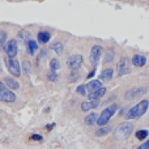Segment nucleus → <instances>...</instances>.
<instances>
[{
  "label": "nucleus",
  "instance_id": "obj_1",
  "mask_svg": "<svg viewBox=\"0 0 149 149\" xmlns=\"http://www.w3.org/2000/svg\"><path fill=\"white\" fill-rule=\"evenodd\" d=\"M148 106H149V101L148 100H143L140 101L139 103H136L135 106H132L128 111L126 113L124 118L128 120H134V119H139L140 116H143L148 110Z\"/></svg>",
  "mask_w": 149,
  "mask_h": 149
},
{
  "label": "nucleus",
  "instance_id": "obj_2",
  "mask_svg": "<svg viewBox=\"0 0 149 149\" xmlns=\"http://www.w3.org/2000/svg\"><path fill=\"white\" fill-rule=\"evenodd\" d=\"M116 110H118V105L116 103H113V105L107 106V107H105L102 111H101V114L98 115V120H97V124L100 127H105L106 124L110 122V119L113 118L114 115H115Z\"/></svg>",
  "mask_w": 149,
  "mask_h": 149
},
{
  "label": "nucleus",
  "instance_id": "obj_3",
  "mask_svg": "<svg viewBox=\"0 0 149 149\" xmlns=\"http://www.w3.org/2000/svg\"><path fill=\"white\" fill-rule=\"evenodd\" d=\"M132 131H134V124L131 122H123L114 131V136L116 140H126L132 134Z\"/></svg>",
  "mask_w": 149,
  "mask_h": 149
},
{
  "label": "nucleus",
  "instance_id": "obj_4",
  "mask_svg": "<svg viewBox=\"0 0 149 149\" xmlns=\"http://www.w3.org/2000/svg\"><path fill=\"white\" fill-rule=\"evenodd\" d=\"M4 63H5V67H7L8 72L12 74V77H20L21 76V64H20L17 58L10 59V58L5 56Z\"/></svg>",
  "mask_w": 149,
  "mask_h": 149
},
{
  "label": "nucleus",
  "instance_id": "obj_5",
  "mask_svg": "<svg viewBox=\"0 0 149 149\" xmlns=\"http://www.w3.org/2000/svg\"><path fill=\"white\" fill-rule=\"evenodd\" d=\"M0 101L4 103H12L16 101V94L8 89L1 81H0Z\"/></svg>",
  "mask_w": 149,
  "mask_h": 149
},
{
  "label": "nucleus",
  "instance_id": "obj_6",
  "mask_svg": "<svg viewBox=\"0 0 149 149\" xmlns=\"http://www.w3.org/2000/svg\"><path fill=\"white\" fill-rule=\"evenodd\" d=\"M102 46L100 45H94V46L90 49V54H89V62L92 63L93 67H97L98 63H100V59H101V55H102Z\"/></svg>",
  "mask_w": 149,
  "mask_h": 149
},
{
  "label": "nucleus",
  "instance_id": "obj_7",
  "mask_svg": "<svg viewBox=\"0 0 149 149\" xmlns=\"http://www.w3.org/2000/svg\"><path fill=\"white\" fill-rule=\"evenodd\" d=\"M4 51L7 58H10V59H15L18 54V45L16 39H9V41L5 43L4 46Z\"/></svg>",
  "mask_w": 149,
  "mask_h": 149
},
{
  "label": "nucleus",
  "instance_id": "obj_8",
  "mask_svg": "<svg viewBox=\"0 0 149 149\" xmlns=\"http://www.w3.org/2000/svg\"><path fill=\"white\" fill-rule=\"evenodd\" d=\"M145 92H147V88L145 86H135V88H132V89H130L128 92L124 94V98H126L127 101H134V100H136V98H140Z\"/></svg>",
  "mask_w": 149,
  "mask_h": 149
},
{
  "label": "nucleus",
  "instance_id": "obj_9",
  "mask_svg": "<svg viewBox=\"0 0 149 149\" xmlns=\"http://www.w3.org/2000/svg\"><path fill=\"white\" fill-rule=\"evenodd\" d=\"M67 65H68V68L72 70V71L80 70L81 65H82V55H80V54L71 55V56L68 58V60H67Z\"/></svg>",
  "mask_w": 149,
  "mask_h": 149
},
{
  "label": "nucleus",
  "instance_id": "obj_10",
  "mask_svg": "<svg viewBox=\"0 0 149 149\" xmlns=\"http://www.w3.org/2000/svg\"><path fill=\"white\" fill-rule=\"evenodd\" d=\"M116 72H118L119 77L126 76V74H128L131 72L130 63H128V59H127V58H122V59L118 62V64H116Z\"/></svg>",
  "mask_w": 149,
  "mask_h": 149
},
{
  "label": "nucleus",
  "instance_id": "obj_11",
  "mask_svg": "<svg viewBox=\"0 0 149 149\" xmlns=\"http://www.w3.org/2000/svg\"><path fill=\"white\" fill-rule=\"evenodd\" d=\"M147 64V58L144 56V55L141 54H135L134 56H132V65L134 67H144V65Z\"/></svg>",
  "mask_w": 149,
  "mask_h": 149
},
{
  "label": "nucleus",
  "instance_id": "obj_12",
  "mask_svg": "<svg viewBox=\"0 0 149 149\" xmlns=\"http://www.w3.org/2000/svg\"><path fill=\"white\" fill-rule=\"evenodd\" d=\"M4 82H5V86H7L9 90H15V89H18V88H20L18 81L12 76H5L4 77Z\"/></svg>",
  "mask_w": 149,
  "mask_h": 149
},
{
  "label": "nucleus",
  "instance_id": "obj_13",
  "mask_svg": "<svg viewBox=\"0 0 149 149\" xmlns=\"http://www.w3.org/2000/svg\"><path fill=\"white\" fill-rule=\"evenodd\" d=\"M85 86H86L88 93L94 92V90L103 88L102 86V81H101V80H90V81H88L86 84H85Z\"/></svg>",
  "mask_w": 149,
  "mask_h": 149
},
{
  "label": "nucleus",
  "instance_id": "obj_14",
  "mask_svg": "<svg viewBox=\"0 0 149 149\" xmlns=\"http://www.w3.org/2000/svg\"><path fill=\"white\" fill-rule=\"evenodd\" d=\"M106 94V88H101V89H97L94 90V92H90L88 93V98H89V101H98L102 95Z\"/></svg>",
  "mask_w": 149,
  "mask_h": 149
},
{
  "label": "nucleus",
  "instance_id": "obj_15",
  "mask_svg": "<svg viewBox=\"0 0 149 149\" xmlns=\"http://www.w3.org/2000/svg\"><path fill=\"white\" fill-rule=\"evenodd\" d=\"M37 38H38L39 43L46 45V43H49L50 39H51V34H50L47 30H41V31H38V34H37Z\"/></svg>",
  "mask_w": 149,
  "mask_h": 149
},
{
  "label": "nucleus",
  "instance_id": "obj_16",
  "mask_svg": "<svg viewBox=\"0 0 149 149\" xmlns=\"http://www.w3.org/2000/svg\"><path fill=\"white\" fill-rule=\"evenodd\" d=\"M113 77H114V70L113 68H105V70L100 73L101 81H111Z\"/></svg>",
  "mask_w": 149,
  "mask_h": 149
},
{
  "label": "nucleus",
  "instance_id": "obj_17",
  "mask_svg": "<svg viewBox=\"0 0 149 149\" xmlns=\"http://www.w3.org/2000/svg\"><path fill=\"white\" fill-rule=\"evenodd\" d=\"M98 105H100V101H86V102H82L81 103V111L88 113V111H90L92 109L98 107Z\"/></svg>",
  "mask_w": 149,
  "mask_h": 149
},
{
  "label": "nucleus",
  "instance_id": "obj_18",
  "mask_svg": "<svg viewBox=\"0 0 149 149\" xmlns=\"http://www.w3.org/2000/svg\"><path fill=\"white\" fill-rule=\"evenodd\" d=\"M98 115H100V114L93 113V111H92V113H89L88 115H85V119H84L85 124H86V126H93V124H97Z\"/></svg>",
  "mask_w": 149,
  "mask_h": 149
},
{
  "label": "nucleus",
  "instance_id": "obj_19",
  "mask_svg": "<svg viewBox=\"0 0 149 149\" xmlns=\"http://www.w3.org/2000/svg\"><path fill=\"white\" fill-rule=\"evenodd\" d=\"M17 39L20 42H24V43H28L29 41H31V34L29 30H21L20 33H18V37Z\"/></svg>",
  "mask_w": 149,
  "mask_h": 149
},
{
  "label": "nucleus",
  "instance_id": "obj_20",
  "mask_svg": "<svg viewBox=\"0 0 149 149\" xmlns=\"http://www.w3.org/2000/svg\"><path fill=\"white\" fill-rule=\"evenodd\" d=\"M50 49L52 50V51H55V54H58V55H60V54H63V51H64V46H63V43L62 42H52L51 45H50Z\"/></svg>",
  "mask_w": 149,
  "mask_h": 149
},
{
  "label": "nucleus",
  "instance_id": "obj_21",
  "mask_svg": "<svg viewBox=\"0 0 149 149\" xmlns=\"http://www.w3.org/2000/svg\"><path fill=\"white\" fill-rule=\"evenodd\" d=\"M26 49H28L29 55H34L36 54V51L38 50V42H36L34 39L29 41L28 43H26Z\"/></svg>",
  "mask_w": 149,
  "mask_h": 149
},
{
  "label": "nucleus",
  "instance_id": "obj_22",
  "mask_svg": "<svg viewBox=\"0 0 149 149\" xmlns=\"http://www.w3.org/2000/svg\"><path fill=\"white\" fill-rule=\"evenodd\" d=\"M49 65H50V71L55 73V72H56V71L60 68V62H59V59H56V58H52V59L50 60Z\"/></svg>",
  "mask_w": 149,
  "mask_h": 149
},
{
  "label": "nucleus",
  "instance_id": "obj_23",
  "mask_svg": "<svg viewBox=\"0 0 149 149\" xmlns=\"http://www.w3.org/2000/svg\"><path fill=\"white\" fill-rule=\"evenodd\" d=\"M111 131V127L109 126H105V127H100V128L95 131V136L101 137V136H106V135L109 134V132Z\"/></svg>",
  "mask_w": 149,
  "mask_h": 149
},
{
  "label": "nucleus",
  "instance_id": "obj_24",
  "mask_svg": "<svg viewBox=\"0 0 149 149\" xmlns=\"http://www.w3.org/2000/svg\"><path fill=\"white\" fill-rule=\"evenodd\" d=\"M135 136H136L137 140H140V141H143V140L148 139L149 136V132L147 130H139V131H136V134H135Z\"/></svg>",
  "mask_w": 149,
  "mask_h": 149
},
{
  "label": "nucleus",
  "instance_id": "obj_25",
  "mask_svg": "<svg viewBox=\"0 0 149 149\" xmlns=\"http://www.w3.org/2000/svg\"><path fill=\"white\" fill-rule=\"evenodd\" d=\"M105 54H106V55H105V59H103L105 64H106V63L113 62L114 58H115V51H114V50H107V51H106Z\"/></svg>",
  "mask_w": 149,
  "mask_h": 149
},
{
  "label": "nucleus",
  "instance_id": "obj_26",
  "mask_svg": "<svg viewBox=\"0 0 149 149\" xmlns=\"http://www.w3.org/2000/svg\"><path fill=\"white\" fill-rule=\"evenodd\" d=\"M22 70H24V72L25 73H30V71H31V63L29 62V60H24L22 62Z\"/></svg>",
  "mask_w": 149,
  "mask_h": 149
},
{
  "label": "nucleus",
  "instance_id": "obj_27",
  "mask_svg": "<svg viewBox=\"0 0 149 149\" xmlns=\"http://www.w3.org/2000/svg\"><path fill=\"white\" fill-rule=\"evenodd\" d=\"M7 31L4 30H0V47L5 46V43H7Z\"/></svg>",
  "mask_w": 149,
  "mask_h": 149
},
{
  "label": "nucleus",
  "instance_id": "obj_28",
  "mask_svg": "<svg viewBox=\"0 0 149 149\" xmlns=\"http://www.w3.org/2000/svg\"><path fill=\"white\" fill-rule=\"evenodd\" d=\"M76 93H77V94H80V95H88V90H86V86H85V84L77 86Z\"/></svg>",
  "mask_w": 149,
  "mask_h": 149
},
{
  "label": "nucleus",
  "instance_id": "obj_29",
  "mask_svg": "<svg viewBox=\"0 0 149 149\" xmlns=\"http://www.w3.org/2000/svg\"><path fill=\"white\" fill-rule=\"evenodd\" d=\"M47 79H49L50 81H56V80H58V74L54 73V72H50L49 74H47Z\"/></svg>",
  "mask_w": 149,
  "mask_h": 149
},
{
  "label": "nucleus",
  "instance_id": "obj_30",
  "mask_svg": "<svg viewBox=\"0 0 149 149\" xmlns=\"http://www.w3.org/2000/svg\"><path fill=\"white\" fill-rule=\"evenodd\" d=\"M137 149H149V137L147 140H145L144 143H143L141 145H139V147H137Z\"/></svg>",
  "mask_w": 149,
  "mask_h": 149
},
{
  "label": "nucleus",
  "instance_id": "obj_31",
  "mask_svg": "<svg viewBox=\"0 0 149 149\" xmlns=\"http://www.w3.org/2000/svg\"><path fill=\"white\" fill-rule=\"evenodd\" d=\"M31 139H33V140H42V136H41V135H33V136H31Z\"/></svg>",
  "mask_w": 149,
  "mask_h": 149
},
{
  "label": "nucleus",
  "instance_id": "obj_32",
  "mask_svg": "<svg viewBox=\"0 0 149 149\" xmlns=\"http://www.w3.org/2000/svg\"><path fill=\"white\" fill-rule=\"evenodd\" d=\"M94 73H95V68L92 71V72H89V74H88V79H90V77H93V76H94Z\"/></svg>",
  "mask_w": 149,
  "mask_h": 149
},
{
  "label": "nucleus",
  "instance_id": "obj_33",
  "mask_svg": "<svg viewBox=\"0 0 149 149\" xmlns=\"http://www.w3.org/2000/svg\"><path fill=\"white\" fill-rule=\"evenodd\" d=\"M0 71H1V65H0Z\"/></svg>",
  "mask_w": 149,
  "mask_h": 149
}]
</instances>
